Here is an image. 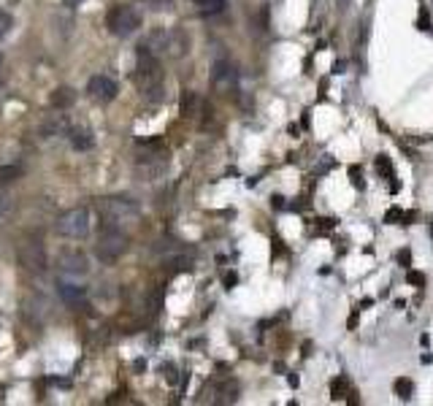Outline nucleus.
I'll return each mask as SVG.
<instances>
[{
	"mask_svg": "<svg viewBox=\"0 0 433 406\" xmlns=\"http://www.w3.org/2000/svg\"><path fill=\"white\" fill-rule=\"evenodd\" d=\"M11 27H14V19H11V14L0 11V41L11 33Z\"/></svg>",
	"mask_w": 433,
	"mask_h": 406,
	"instance_id": "17",
	"label": "nucleus"
},
{
	"mask_svg": "<svg viewBox=\"0 0 433 406\" xmlns=\"http://www.w3.org/2000/svg\"><path fill=\"white\" fill-rule=\"evenodd\" d=\"M182 117H187V120H195L198 114H201V108H203V103H201V98L195 95V92H184L182 95Z\"/></svg>",
	"mask_w": 433,
	"mask_h": 406,
	"instance_id": "14",
	"label": "nucleus"
},
{
	"mask_svg": "<svg viewBox=\"0 0 433 406\" xmlns=\"http://www.w3.org/2000/svg\"><path fill=\"white\" fill-rule=\"evenodd\" d=\"M106 27L111 30V36H133L141 27V11L133 8V6H114L108 11V17H106Z\"/></svg>",
	"mask_w": 433,
	"mask_h": 406,
	"instance_id": "4",
	"label": "nucleus"
},
{
	"mask_svg": "<svg viewBox=\"0 0 433 406\" xmlns=\"http://www.w3.org/2000/svg\"><path fill=\"white\" fill-rule=\"evenodd\" d=\"M70 125L63 114H52L46 122L41 125V136L44 139H54V136H68Z\"/></svg>",
	"mask_w": 433,
	"mask_h": 406,
	"instance_id": "12",
	"label": "nucleus"
},
{
	"mask_svg": "<svg viewBox=\"0 0 433 406\" xmlns=\"http://www.w3.org/2000/svg\"><path fill=\"white\" fill-rule=\"evenodd\" d=\"M73 101H76V92H73L70 87H60L52 92V106L54 108H68Z\"/></svg>",
	"mask_w": 433,
	"mask_h": 406,
	"instance_id": "15",
	"label": "nucleus"
},
{
	"mask_svg": "<svg viewBox=\"0 0 433 406\" xmlns=\"http://www.w3.org/2000/svg\"><path fill=\"white\" fill-rule=\"evenodd\" d=\"M3 79H6V63H3V57H0V84H3Z\"/></svg>",
	"mask_w": 433,
	"mask_h": 406,
	"instance_id": "19",
	"label": "nucleus"
},
{
	"mask_svg": "<svg viewBox=\"0 0 433 406\" xmlns=\"http://www.w3.org/2000/svg\"><path fill=\"white\" fill-rule=\"evenodd\" d=\"M98 217H101V225L103 228H133L141 217V206L130 198H101L98 201Z\"/></svg>",
	"mask_w": 433,
	"mask_h": 406,
	"instance_id": "1",
	"label": "nucleus"
},
{
	"mask_svg": "<svg viewBox=\"0 0 433 406\" xmlns=\"http://www.w3.org/2000/svg\"><path fill=\"white\" fill-rule=\"evenodd\" d=\"M211 79H214V87L220 89V92H230V89H236V84H239V73H236V68L227 60H220L214 65Z\"/></svg>",
	"mask_w": 433,
	"mask_h": 406,
	"instance_id": "9",
	"label": "nucleus"
},
{
	"mask_svg": "<svg viewBox=\"0 0 433 406\" xmlns=\"http://www.w3.org/2000/svg\"><path fill=\"white\" fill-rule=\"evenodd\" d=\"M19 265L30 274H44L46 271V249L38 239H25L17 249Z\"/></svg>",
	"mask_w": 433,
	"mask_h": 406,
	"instance_id": "6",
	"label": "nucleus"
},
{
	"mask_svg": "<svg viewBox=\"0 0 433 406\" xmlns=\"http://www.w3.org/2000/svg\"><path fill=\"white\" fill-rule=\"evenodd\" d=\"M57 293H60V300H63L65 306H73V309L84 306V300H87V290L82 284L63 282V284H57Z\"/></svg>",
	"mask_w": 433,
	"mask_h": 406,
	"instance_id": "11",
	"label": "nucleus"
},
{
	"mask_svg": "<svg viewBox=\"0 0 433 406\" xmlns=\"http://www.w3.org/2000/svg\"><path fill=\"white\" fill-rule=\"evenodd\" d=\"M87 92H89V98L92 101H101V103H108V101H114L117 98V82L114 79H108L103 73H98V76H92L89 79V84H87Z\"/></svg>",
	"mask_w": 433,
	"mask_h": 406,
	"instance_id": "7",
	"label": "nucleus"
},
{
	"mask_svg": "<svg viewBox=\"0 0 433 406\" xmlns=\"http://www.w3.org/2000/svg\"><path fill=\"white\" fill-rule=\"evenodd\" d=\"M125 249H127V233L120 228H103L95 244V258L101 263H117L125 255Z\"/></svg>",
	"mask_w": 433,
	"mask_h": 406,
	"instance_id": "3",
	"label": "nucleus"
},
{
	"mask_svg": "<svg viewBox=\"0 0 433 406\" xmlns=\"http://www.w3.org/2000/svg\"><path fill=\"white\" fill-rule=\"evenodd\" d=\"M195 6H198V11L201 14H220L222 8L227 6V0H195Z\"/></svg>",
	"mask_w": 433,
	"mask_h": 406,
	"instance_id": "16",
	"label": "nucleus"
},
{
	"mask_svg": "<svg viewBox=\"0 0 433 406\" xmlns=\"http://www.w3.org/2000/svg\"><path fill=\"white\" fill-rule=\"evenodd\" d=\"M401 398H409L412 395V382H406V379H399V385H396Z\"/></svg>",
	"mask_w": 433,
	"mask_h": 406,
	"instance_id": "18",
	"label": "nucleus"
},
{
	"mask_svg": "<svg viewBox=\"0 0 433 406\" xmlns=\"http://www.w3.org/2000/svg\"><path fill=\"white\" fill-rule=\"evenodd\" d=\"M190 49V38L184 30H179V27H171L168 30V44H165V57H173V60H179V57H184Z\"/></svg>",
	"mask_w": 433,
	"mask_h": 406,
	"instance_id": "10",
	"label": "nucleus"
},
{
	"mask_svg": "<svg viewBox=\"0 0 433 406\" xmlns=\"http://www.w3.org/2000/svg\"><path fill=\"white\" fill-rule=\"evenodd\" d=\"M54 230L60 236H65V239H84L89 233V212L84 206H76L70 212L60 214L57 222H54Z\"/></svg>",
	"mask_w": 433,
	"mask_h": 406,
	"instance_id": "5",
	"label": "nucleus"
},
{
	"mask_svg": "<svg viewBox=\"0 0 433 406\" xmlns=\"http://www.w3.org/2000/svg\"><path fill=\"white\" fill-rule=\"evenodd\" d=\"M133 79H136V87L141 89V95L165 84L163 82V68H160V57L149 52L144 44L139 46V54H136V73H133Z\"/></svg>",
	"mask_w": 433,
	"mask_h": 406,
	"instance_id": "2",
	"label": "nucleus"
},
{
	"mask_svg": "<svg viewBox=\"0 0 433 406\" xmlns=\"http://www.w3.org/2000/svg\"><path fill=\"white\" fill-rule=\"evenodd\" d=\"M68 139H70V146H73V149H79V152H87V149H92V146H95L92 133L84 130V127H73V130H68Z\"/></svg>",
	"mask_w": 433,
	"mask_h": 406,
	"instance_id": "13",
	"label": "nucleus"
},
{
	"mask_svg": "<svg viewBox=\"0 0 433 406\" xmlns=\"http://www.w3.org/2000/svg\"><path fill=\"white\" fill-rule=\"evenodd\" d=\"M57 268L63 274H70V277H87L89 274V263L82 252H63L57 258Z\"/></svg>",
	"mask_w": 433,
	"mask_h": 406,
	"instance_id": "8",
	"label": "nucleus"
}]
</instances>
